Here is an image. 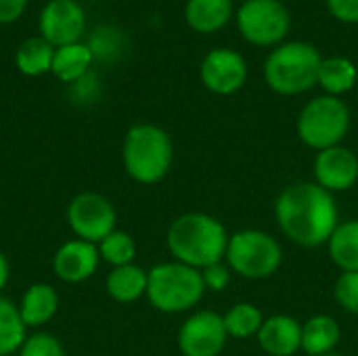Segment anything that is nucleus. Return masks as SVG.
<instances>
[{"label":"nucleus","mask_w":358,"mask_h":356,"mask_svg":"<svg viewBox=\"0 0 358 356\" xmlns=\"http://www.w3.org/2000/svg\"><path fill=\"white\" fill-rule=\"evenodd\" d=\"M275 216L279 229L304 248L327 243L340 225L334 193L317 183H296L287 187L275 204Z\"/></svg>","instance_id":"nucleus-1"},{"label":"nucleus","mask_w":358,"mask_h":356,"mask_svg":"<svg viewBox=\"0 0 358 356\" xmlns=\"http://www.w3.org/2000/svg\"><path fill=\"white\" fill-rule=\"evenodd\" d=\"M166 241L176 262L203 271L210 264L222 262L227 256L229 233L224 225L214 216L203 212H189L170 225Z\"/></svg>","instance_id":"nucleus-2"},{"label":"nucleus","mask_w":358,"mask_h":356,"mask_svg":"<svg viewBox=\"0 0 358 356\" xmlns=\"http://www.w3.org/2000/svg\"><path fill=\"white\" fill-rule=\"evenodd\" d=\"M122 159L132 180L141 185H155L172 168V138L164 128L155 124H136L126 132Z\"/></svg>","instance_id":"nucleus-3"},{"label":"nucleus","mask_w":358,"mask_h":356,"mask_svg":"<svg viewBox=\"0 0 358 356\" xmlns=\"http://www.w3.org/2000/svg\"><path fill=\"white\" fill-rule=\"evenodd\" d=\"M321 63L323 57L310 42H285L268 55L264 63V80L268 88L279 94H302L319 84Z\"/></svg>","instance_id":"nucleus-4"},{"label":"nucleus","mask_w":358,"mask_h":356,"mask_svg":"<svg viewBox=\"0 0 358 356\" xmlns=\"http://www.w3.org/2000/svg\"><path fill=\"white\" fill-rule=\"evenodd\" d=\"M206 292L201 271L182 262H164L149 271L147 298L153 308L162 313H185L191 311Z\"/></svg>","instance_id":"nucleus-5"},{"label":"nucleus","mask_w":358,"mask_h":356,"mask_svg":"<svg viewBox=\"0 0 358 356\" xmlns=\"http://www.w3.org/2000/svg\"><path fill=\"white\" fill-rule=\"evenodd\" d=\"M350 130V111L340 97H317L298 118V136L310 149L323 151L344 141Z\"/></svg>","instance_id":"nucleus-6"},{"label":"nucleus","mask_w":358,"mask_h":356,"mask_svg":"<svg viewBox=\"0 0 358 356\" xmlns=\"http://www.w3.org/2000/svg\"><path fill=\"white\" fill-rule=\"evenodd\" d=\"M224 258L229 269L237 275L248 279H266L279 271L283 254L273 235L248 229L229 237Z\"/></svg>","instance_id":"nucleus-7"},{"label":"nucleus","mask_w":358,"mask_h":356,"mask_svg":"<svg viewBox=\"0 0 358 356\" xmlns=\"http://www.w3.org/2000/svg\"><path fill=\"white\" fill-rule=\"evenodd\" d=\"M292 27V15L281 0H248L237 10L239 34L256 46L281 44Z\"/></svg>","instance_id":"nucleus-8"},{"label":"nucleus","mask_w":358,"mask_h":356,"mask_svg":"<svg viewBox=\"0 0 358 356\" xmlns=\"http://www.w3.org/2000/svg\"><path fill=\"white\" fill-rule=\"evenodd\" d=\"M115 208L99 193H80L67 206V222L76 239L99 245L107 235L115 231Z\"/></svg>","instance_id":"nucleus-9"},{"label":"nucleus","mask_w":358,"mask_h":356,"mask_svg":"<svg viewBox=\"0 0 358 356\" xmlns=\"http://www.w3.org/2000/svg\"><path fill=\"white\" fill-rule=\"evenodd\" d=\"M227 340L224 319L212 311L191 315L178 332V348L185 356H218Z\"/></svg>","instance_id":"nucleus-10"},{"label":"nucleus","mask_w":358,"mask_h":356,"mask_svg":"<svg viewBox=\"0 0 358 356\" xmlns=\"http://www.w3.org/2000/svg\"><path fill=\"white\" fill-rule=\"evenodd\" d=\"M199 78L214 94H235L248 80V63L233 48H214L203 57Z\"/></svg>","instance_id":"nucleus-11"},{"label":"nucleus","mask_w":358,"mask_h":356,"mask_svg":"<svg viewBox=\"0 0 358 356\" xmlns=\"http://www.w3.org/2000/svg\"><path fill=\"white\" fill-rule=\"evenodd\" d=\"M86 13L76 0H50L40 13V34L55 48L80 42Z\"/></svg>","instance_id":"nucleus-12"},{"label":"nucleus","mask_w":358,"mask_h":356,"mask_svg":"<svg viewBox=\"0 0 358 356\" xmlns=\"http://www.w3.org/2000/svg\"><path fill=\"white\" fill-rule=\"evenodd\" d=\"M315 178L317 185L329 193L348 191L358 180V157L344 145H336L319 151L315 159Z\"/></svg>","instance_id":"nucleus-13"},{"label":"nucleus","mask_w":358,"mask_h":356,"mask_svg":"<svg viewBox=\"0 0 358 356\" xmlns=\"http://www.w3.org/2000/svg\"><path fill=\"white\" fill-rule=\"evenodd\" d=\"M99 248L94 243L71 239L65 241L52 258L55 275L65 283H82L90 279L99 269Z\"/></svg>","instance_id":"nucleus-14"},{"label":"nucleus","mask_w":358,"mask_h":356,"mask_svg":"<svg viewBox=\"0 0 358 356\" xmlns=\"http://www.w3.org/2000/svg\"><path fill=\"white\" fill-rule=\"evenodd\" d=\"M258 342L271 356H292L302 348V325L287 315H273L264 319Z\"/></svg>","instance_id":"nucleus-15"},{"label":"nucleus","mask_w":358,"mask_h":356,"mask_svg":"<svg viewBox=\"0 0 358 356\" xmlns=\"http://www.w3.org/2000/svg\"><path fill=\"white\" fill-rule=\"evenodd\" d=\"M59 308V294L48 283H34L25 290L19 302V315L25 327L46 325Z\"/></svg>","instance_id":"nucleus-16"},{"label":"nucleus","mask_w":358,"mask_h":356,"mask_svg":"<svg viewBox=\"0 0 358 356\" xmlns=\"http://www.w3.org/2000/svg\"><path fill=\"white\" fill-rule=\"evenodd\" d=\"M233 17V0H187L185 19L199 34L220 31Z\"/></svg>","instance_id":"nucleus-17"},{"label":"nucleus","mask_w":358,"mask_h":356,"mask_svg":"<svg viewBox=\"0 0 358 356\" xmlns=\"http://www.w3.org/2000/svg\"><path fill=\"white\" fill-rule=\"evenodd\" d=\"M340 323L329 315H315L302 325V350L308 356L329 355L340 342Z\"/></svg>","instance_id":"nucleus-18"},{"label":"nucleus","mask_w":358,"mask_h":356,"mask_svg":"<svg viewBox=\"0 0 358 356\" xmlns=\"http://www.w3.org/2000/svg\"><path fill=\"white\" fill-rule=\"evenodd\" d=\"M147 281H149V273L136 264H126V266H117L107 275L105 287L107 294L122 304H132L136 302L141 296L147 294Z\"/></svg>","instance_id":"nucleus-19"},{"label":"nucleus","mask_w":358,"mask_h":356,"mask_svg":"<svg viewBox=\"0 0 358 356\" xmlns=\"http://www.w3.org/2000/svg\"><path fill=\"white\" fill-rule=\"evenodd\" d=\"M92 59H94V52L88 44H80V42L67 44L55 50L50 71L61 82H78L88 73Z\"/></svg>","instance_id":"nucleus-20"},{"label":"nucleus","mask_w":358,"mask_h":356,"mask_svg":"<svg viewBox=\"0 0 358 356\" xmlns=\"http://www.w3.org/2000/svg\"><path fill=\"white\" fill-rule=\"evenodd\" d=\"M358 69L348 57H327L319 69V86L329 97H340L357 86Z\"/></svg>","instance_id":"nucleus-21"},{"label":"nucleus","mask_w":358,"mask_h":356,"mask_svg":"<svg viewBox=\"0 0 358 356\" xmlns=\"http://www.w3.org/2000/svg\"><path fill=\"white\" fill-rule=\"evenodd\" d=\"M55 50L57 48L42 36L27 38L15 52V65L25 76H42L52 69Z\"/></svg>","instance_id":"nucleus-22"},{"label":"nucleus","mask_w":358,"mask_h":356,"mask_svg":"<svg viewBox=\"0 0 358 356\" xmlns=\"http://www.w3.org/2000/svg\"><path fill=\"white\" fill-rule=\"evenodd\" d=\"M331 260L344 271H358V220L340 222L327 241Z\"/></svg>","instance_id":"nucleus-23"},{"label":"nucleus","mask_w":358,"mask_h":356,"mask_svg":"<svg viewBox=\"0 0 358 356\" xmlns=\"http://www.w3.org/2000/svg\"><path fill=\"white\" fill-rule=\"evenodd\" d=\"M27 327L19 315V306L0 296V356H10L23 346Z\"/></svg>","instance_id":"nucleus-24"},{"label":"nucleus","mask_w":358,"mask_h":356,"mask_svg":"<svg viewBox=\"0 0 358 356\" xmlns=\"http://www.w3.org/2000/svg\"><path fill=\"white\" fill-rule=\"evenodd\" d=\"M222 319H224V327H227L229 338H239V340L258 336V332L264 323L260 308L254 304H248V302L235 304Z\"/></svg>","instance_id":"nucleus-25"},{"label":"nucleus","mask_w":358,"mask_h":356,"mask_svg":"<svg viewBox=\"0 0 358 356\" xmlns=\"http://www.w3.org/2000/svg\"><path fill=\"white\" fill-rule=\"evenodd\" d=\"M96 248H99L101 260H105V262L111 264L113 269L132 264V260H134V256H136L134 239H132L128 233H124V231H113V233L107 235Z\"/></svg>","instance_id":"nucleus-26"},{"label":"nucleus","mask_w":358,"mask_h":356,"mask_svg":"<svg viewBox=\"0 0 358 356\" xmlns=\"http://www.w3.org/2000/svg\"><path fill=\"white\" fill-rule=\"evenodd\" d=\"M19 356H65V350L55 336L34 334L25 338L23 346L19 348Z\"/></svg>","instance_id":"nucleus-27"},{"label":"nucleus","mask_w":358,"mask_h":356,"mask_svg":"<svg viewBox=\"0 0 358 356\" xmlns=\"http://www.w3.org/2000/svg\"><path fill=\"white\" fill-rule=\"evenodd\" d=\"M336 300L344 311L358 313V271L340 275L336 281Z\"/></svg>","instance_id":"nucleus-28"},{"label":"nucleus","mask_w":358,"mask_h":356,"mask_svg":"<svg viewBox=\"0 0 358 356\" xmlns=\"http://www.w3.org/2000/svg\"><path fill=\"white\" fill-rule=\"evenodd\" d=\"M231 269L224 266L222 262H216V264H210L201 271V277H203V283H206V290H212V292H222L229 281H231Z\"/></svg>","instance_id":"nucleus-29"},{"label":"nucleus","mask_w":358,"mask_h":356,"mask_svg":"<svg viewBox=\"0 0 358 356\" xmlns=\"http://www.w3.org/2000/svg\"><path fill=\"white\" fill-rule=\"evenodd\" d=\"M327 8L342 23H358V0H327Z\"/></svg>","instance_id":"nucleus-30"},{"label":"nucleus","mask_w":358,"mask_h":356,"mask_svg":"<svg viewBox=\"0 0 358 356\" xmlns=\"http://www.w3.org/2000/svg\"><path fill=\"white\" fill-rule=\"evenodd\" d=\"M27 0H0V23H10L23 15Z\"/></svg>","instance_id":"nucleus-31"},{"label":"nucleus","mask_w":358,"mask_h":356,"mask_svg":"<svg viewBox=\"0 0 358 356\" xmlns=\"http://www.w3.org/2000/svg\"><path fill=\"white\" fill-rule=\"evenodd\" d=\"M8 275H10V266H8V260H6V256L0 252V292L6 287V283H8Z\"/></svg>","instance_id":"nucleus-32"},{"label":"nucleus","mask_w":358,"mask_h":356,"mask_svg":"<svg viewBox=\"0 0 358 356\" xmlns=\"http://www.w3.org/2000/svg\"><path fill=\"white\" fill-rule=\"evenodd\" d=\"M321 356H342V355H334V353H329V355H321Z\"/></svg>","instance_id":"nucleus-33"},{"label":"nucleus","mask_w":358,"mask_h":356,"mask_svg":"<svg viewBox=\"0 0 358 356\" xmlns=\"http://www.w3.org/2000/svg\"><path fill=\"white\" fill-rule=\"evenodd\" d=\"M243 2H248V0H243Z\"/></svg>","instance_id":"nucleus-34"}]
</instances>
